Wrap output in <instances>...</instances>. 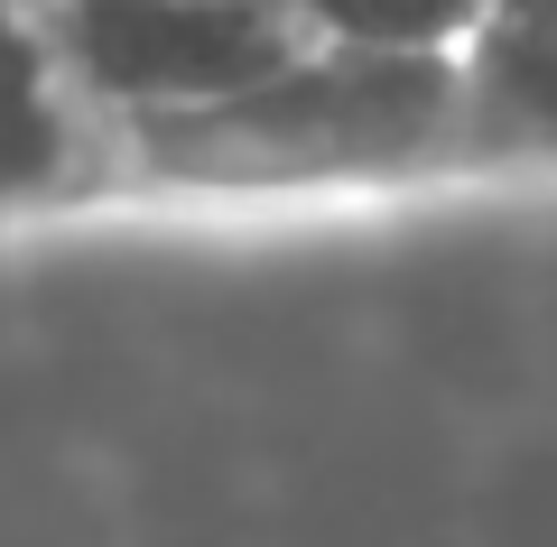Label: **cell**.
<instances>
[{"instance_id": "8992f818", "label": "cell", "mask_w": 557, "mask_h": 547, "mask_svg": "<svg viewBox=\"0 0 557 547\" xmlns=\"http://www.w3.org/2000/svg\"><path fill=\"white\" fill-rule=\"evenodd\" d=\"M28 10H47V0H28Z\"/></svg>"}, {"instance_id": "277c9868", "label": "cell", "mask_w": 557, "mask_h": 547, "mask_svg": "<svg viewBox=\"0 0 557 547\" xmlns=\"http://www.w3.org/2000/svg\"><path fill=\"white\" fill-rule=\"evenodd\" d=\"M456 57L474 102V158L557 167V0H483Z\"/></svg>"}, {"instance_id": "5b68a950", "label": "cell", "mask_w": 557, "mask_h": 547, "mask_svg": "<svg viewBox=\"0 0 557 547\" xmlns=\"http://www.w3.org/2000/svg\"><path fill=\"white\" fill-rule=\"evenodd\" d=\"M325 38H381V47H456L483 0H298Z\"/></svg>"}, {"instance_id": "7a4b0ae2", "label": "cell", "mask_w": 557, "mask_h": 547, "mask_svg": "<svg viewBox=\"0 0 557 547\" xmlns=\"http://www.w3.org/2000/svg\"><path fill=\"white\" fill-rule=\"evenodd\" d=\"M38 28L112 130L223 102L325 38L298 0H47Z\"/></svg>"}, {"instance_id": "3957f363", "label": "cell", "mask_w": 557, "mask_h": 547, "mask_svg": "<svg viewBox=\"0 0 557 547\" xmlns=\"http://www.w3.org/2000/svg\"><path fill=\"white\" fill-rule=\"evenodd\" d=\"M112 186V121L65 84L28 0H0V214H47Z\"/></svg>"}, {"instance_id": "6da1fadb", "label": "cell", "mask_w": 557, "mask_h": 547, "mask_svg": "<svg viewBox=\"0 0 557 547\" xmlns=\"http://www.w3.org/2000/svg\"><path fill=\"white\" fill-rule=\"evenodd\" d=\"M474 167V102L456 47L317 38L260 84L196 112H149L112 130V186L177 204H278L344 186Z\"/></svg>"}]
</instances>
